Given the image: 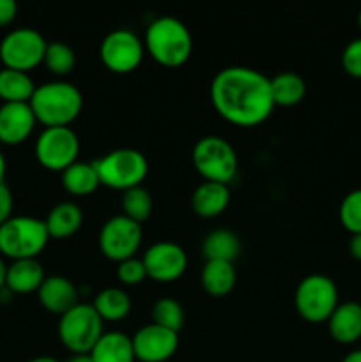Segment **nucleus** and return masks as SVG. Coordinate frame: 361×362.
<instances>
[{
  "mask_svg": "<svg viewBox=\"0 0 361 362\" xmlns=\"http://www.w3.org/2000/svg\"><path fill=\"white\" fill-rule=\"evenodd\" d=\"M340 223L347 232L361 233V189H354L343 197L338 209Z\"/></svg>",
  "mask_w": 361,
  "mask_h": 362,
  "instance_id": "7c9ffc66",
  "label": "nucleus"
},
{
  "mask_svg": "<svg viewBox=\"0 0 361 362\" xmlns=\"http://www.w3.org/2000/svg\"><path fill=\"white\" fill-rule=\"evenodd\" d=\"M28 105L35 120L45 127L69 126L80 115L84 95L80 88L69 81H46L35 87Z\"/></svg>",
  "mask_w": 361,
  "mask_h": 362,
  "instance_id": "f03ea898",
  "label": "nucleus"
},
{
  "mask_svg": "<svg viewBox=\"0 0 361 362\" xmlns=\"http://www.w3.org/2000/svg\"><path fill=\"white\" fill-rule=\"evenodd\" d=\"M35 158L45 168L64 172L78 161L80 140L69 126L45 127L35 140Z\"/></svg>",
  "mask_w": 361,
  "mask_h": 362,
  "instance_id": "9d476101",
  "label": "nucleus"
},
{
  "mask_svg": "<svg viewBox=\"0 0 361 362\" xmlns=\"http://www.w3.org/2000/svg\"><path fill=\"white\" fill-rule=\"evenodd\" d=\"M230 204V189L227 184L204 180L191 194V207L202 218H216Z\"/></svg>",
  "mask_w": 361,
  "mask_h": 362,
  "instance_id": "a211bd4d",
  "label": "nucleus"
},
{
  "mask_svg": "<svg viewBox=\"0 0 361 362\" xmlns=\"http://www.w3.org/2000/svg\"><path fill=\"white\" fill-rule=\"evenodd\" d=\"M42 62L48 67L50 73L57 74V76H64V74H69L73 71L74 64H76V55H74L73 48L66 42L52 41L46 45Z\"/></svg>",
  "mask_w": 361,
  "mask_h": 362,
  "instance_id": "c756f323",
  "label": "nucleus"
},
{
  "mask_svg": "<svg viewBox=\"0 0 361 362\" xmlns=\"http://www.w3.org/2000/svg\"><path fill=\"white\" fill-rule=\"evenodd\" d=\"M152 324L161 325V327L170 329V331L177 332L183 329L184 325V310L180 306L179 300L172 299V297H161L152 304L151 310Z\"/></svg>",
  "mask_w": 361,
  "mask_h": 362,
  "instance_id": "cd10ccee",
  "label": "nucleus"
},
{
  "mask_svg": "<svg viewBox=\"0 0 361 362\" xmlns=\"http://www.w3.org/2000/svg\"><path fill=\"white\" fill-rule=\"evenodd\" d=\"M144 46L152 59L166 67L183 66L191 55L193 39L186 25L176 16H158L147 25Z\"/></svg>",
  "mask_w": 361,
  "mask_h": 362,
  "instance_id": "7ed1b4c3",
  "label": "nucleus"
},
{
  "mask_svg": "<svg viewBox=\"0 0 361 362\" xmlns=\"http://www.w3.org/2000/svg\"><path fill=\"white\" fill-rule=\"evenodd\" d=\"M144 41L131 28H113L99 45V57L103 64L119 74L137 69L144 59Z\"/></svg>",
  "mask_w": 361,
  "mask_h": 362,
  "instance_id": "9b49d317",
  "label": "nucleus"
},
{
  "mask_svg": "<svg viewBox=\"0 0 361 362\" xmlns=\"http://www.w3.org/2000/svg\"><path fill=\"white\" fill-rule=\"evenodd\" d=\"M38 299L46 311L62 317L78 304V290L73 281L64 276H46L38 290Z\"/></svg>",
  "mask_w": 361,
  "mask_h": 362,
  "instance_id": "dca6fc26",
  "label": "nucleus"
},
{
  "mask_svg": "<svg viewBox=\"0 0 361 362\" xmlns=\"http://www.w3.org/2000/svg\"><path fill=\"white\" fill-rule=\"evenodd\" d=\"M271 80V94L275 106H294L303 101L306 94V83L303 76L294 71H283Z\"/></svg>",
  "mask_w": 361,
  "mask_h": 362,
  "instance_id": "bb28decb",
  "label": "nucleus"
},
{
  "mask_svg": "<svg viewBox=\"0 0 361 362\" xmlns=\"http://www.w3.org/2000/svg\"><path fill=\"white\" fill-rule=\"evenodd\" d=\"M45 269L39 264L38 258L14 260L7 267L6 286L14 293L38 292L39 286L45 281Z\"/></svg>",
  "mask_w": 361,
  "mask_h": 362,
  "instance_id": "6ab92c4d",
  "label": "nucleus"
},
{
  "mask_svg": "<svg viewBox=\"0 0 361 362\" xmlns=\"http://www.w3.org/2000/svg\"><path fill=\"white\" fill-rule=\"evenodd\" d=\"M296 310L308 322H328L338 306V288L335 281L324 274H310L303 278L294 293Z\"/></svg>",
  "mask_w": 361,
  "mask_h": 362,
  "instance_id": "6e6552de",
  "label": "nucleus"
},
{
  "mask_svg": "<svg viewBox=\"0 0 361 362\" xmlns=\"http://www.w3.org/2000/svg\"><path fill=\"white\" fill-rule=\"evenodd\" d=\"M92 306L103 320L117 322L130 315L131 299L126 290L119 288V286H108V288H103L101 292L96 293Z\"/></svg>",
  "mask_w": 361,
  "mask_h": 362,
  "instance_id": "393cba45",
  "label": "nucleus"
},
{
  "mask_svg": "<svg viewBox=\"0 0 361 362\" xmlns=\"http://www.w3.org/2000/svg\"><path fill=\"white\" fill-rule=\"evenodd\" d=\"M236 279L237 274L232 262L207 260L200 272L202 286L212 297H223L232 292Z\"/></svg>",
  "mask_w": 361,
  "mask_h": 362,
  "instance_id": "4be33fe9",
  "label": "nucleus"
},
{
  "mask_svg": "<svg viewBox=\"0 0 361 362\" xmlns=\"http://www.w3.org/2000/svg\"><path fill=\"white\" fill-rule=\"evenodd\" d=\"M50 233L45 219L32 216H13L0 225V255L11 260L38 258L48 244Z\"/></svg>",
  "mask_w": 361,
  "mask_h": 362,
  "instance_id": "20e7f679",
  "label": "nucleus"
},
{
  "mask_svg": "<svg viewBox=\"0 0 361 362\" xmlns=\"http://www.w3.org/2000/svg\"><path fill=\"white\" fill-rule=\"evenodd\" d=\"M45 223L50 237L66 239L80 230L81 223H84V212H81L80 205L74 202H60L55 207H52Z\"/></svg>",
  "mask_w": 361,
  "mask_h": 362,
  "instance_id": "412c9836",
  "label": "nucleus"
},
{
  "mask_svg": "<svg viewBox=\"0 0 361 362\" xmlns=\"http://www.w3.org/2000/svg\"><path fill=\"white\" fill-rule=\"evenodd\" d=\"M92 163L99 175V182L119 191L142 186L149 172L147 158L140 151L130 147L106 152L103 158Z\"/></svg>",
  "mask_w": 361,
  "mask_h": 362,
  "instance_id": "39448f33",
  "label": "nucleus"
},
{
  "mask_svg": "<svg viewBox=\"0 0 361 362\" xmlns=\"http://www.w3.org/2000/svg\"><path fill=\"white\" fill-rule=\"evenodd\" d=\"M62 186L64 189L76 197L94 193L101 186L94 163L74 161L73 165L67 166L62 172Z\"/></svg>",
  "mask_w": 361,
  "mask_h": 362,
  "instance_id": "b1692460",
  "label": "nucleus"
},
{
  "mask_svg": "<svg viewBox=\"0 0 361 362\" xmlns=\"http://www.w3.org/2000/svg\"><path fill=\"white\" fill-rule=\"evenodd\" d=\"M6 168H7L6 158H4V154L0 152V184L4 182V177H6Z\"/></svg>",
  "mask_w": 361,
  "mask_h": 362,
  "instance_id": "ea45409f",
  "label": "nucleus"
},
{
  "mask_svg": "<svg viewBox=\"0 0 361 362\" xmlns=\"http://www.w3.org/2000/svg\"><path fill=\"white\" fill-rule=\"evenodd\" d=\"M349 253L361 262V233H354L349 243Z\"/></svg>",
  "mask_w": 361,
  "mask_h": 362,
  "instance_id": "c9c22d12",
  "label": "nucleus"
},
{
  "mask_svg": "<svg viewBox=\"0 0 361 362\" xmlns=\"http://www.w3.org/2000/svg\"><path fill=\"white\" fill-rule=\"evenodd\" d=\"M67 362H92V359L88 354H78V356H73Z\"/></svg>",
  "mask_w": 361,
  "mask_h": 362,
  "instance_id": "58836bf2",
  "label": "nucleus"
},
{
  "mask_svg": "<svg viewBox=\"0 0 361 362\" xmlns=\"http://www.w3.org/2000/svg\"><path fill=\"white\" fill-rule=\"evenodd\" d=\"M18 6L14 0H0V27H6L16 18Z\"/></svg>",
  "mask_w": 361,
  "mask_h": 362,
  "instance_id": "f704fd0d",
  "label": "nucleus"
},
{
  "mask_svg": "<svg viewBox=\"0 0 361 362\" xmlns=\"http://www.w3.org/2000/svg\"><path fill=\"white\" fill-rule=\"evenodd\" d=\"M145 278H147V271H145V265L142 258L133 257L117 264V279L122 285H140Z\"/></svg>",
  "mask_w": 361,
  "mask_h": 362,
  "instance_id": "2f4dec72",
  "label": "nucleus"
},
{
  "mask_svg": "<svg viewBox=\"0 0 361 362\" xmlns=\"http://www.w3.org/2000/svg\"><path fill=\"white\" fill-rule=\"evenodd\" d=\"M209 94L219 117L236 126H257L275 108L271 80L253 67L229 66L219 69L212 78Z\"/></svg>",
  "mask_w": 361,
  "mask_h": 362,
  "instance_id": "f257e3e1",
  "label": "nucleus"
},
{
  "mask_svg": "<svg viewBox=\"0 0 361 362\" xmlns=\"http://www.w3.org/2000/svg\"><path fill=\"white\" fill-rule=\"evenodd\" d=\"M46 41L35 28L20 27L7 32L0 41V60L4 67L28 73L42 62L46 52Z\"/></svg>",
  "mask_w": 361,
  "mask_h": 362,
  "instance_id": "1a4fd4ad",
  "label": "nucleus"
},
{
  "mask_svg": "<svg viewBox=\"0 0 361 362\" xmlns=\"http://www.w3.org/2000/svg\"><path fill=\"white\" fill-rule=\"evenodd\" d=\"M191 159L197 172L211 182L229 184L239 168L237 154L230 141L216 134L200 138L195 144Z\"/></svg>",
  "mask_w": 361,
  "mask_h": 362,
  "instance_id": "423d86ee",
  "label": "nucleus"
},
{
  "mask_svg": "<svg viewBox=\"0 0 361 362\" xmlns=\"http://www.w3.org/2000/svg\"><path fill=\"white\" fill-rule=\"evenodd\" d=\"M342 362H361V349L353 350L350 354H347V356L343 357Z\"/></svg>",
  "mask_w": 361,
  "mask_h": 362,
  "instance_id": "e433bc0d",
  "label": "nucleus"
},
{
  "mask_svg": "<svg viewBox=\"0 0 361 362\" xmlns=\"http://www.w3.org/2000/svg\"><path fill=\"white\" fill-rule=\"evenodd\" d=\"M35 122L38 120L28 103H4L0 106V141L20 145L30 136Z\"/></svg>",
  "mask_w": 361,
  "mask_h": 362,
  "instance_id": "2eb2a0df",
  "label": "nucleus"
},
{
  "mask_svg": "<svg viewBox=\"0 0 361 362\" xmlns=\"http://www.w3.org/2000/svg\"><path fill=\"white\" fill-rule=\"evenodd\" d=\"M241 240L236 232L229 228H216L204 237L202 255L207 260L232 262L239 257Z\"/></svg>",
  "mask_w": 361,
  "mask_h": 362,
  "instance_id": "5701e85b",
  "label": "nucleus"
},
{
  "mask_svg": "<svg viewBox=\"0 0 361 362\" xmlns=\"http://www.w3.org/2000/svg\"><path fill=\"white\" fill-rule=\"evenodd\" d=\"M88 356L92 362H134L137 359L131 338L119 331L103 332Z\"/></svg>",
  "mask_w": 361,
  "mask_h": 362,
  "instance_id": "aec40b11",
  "label": "nucleus"
},
{
  "mask_svg": "<svg viewBox=\"0 0 361 362\" xmlns=\"http://www.w3.org/2000/svg\"><path fill=\"white\" fill-rule=\"evenodd\" d=\"M133 341L134 357L142 362H165L176 354L179 346V334L156 324L138 329Z\"/></svg>",
  "mask_w": 361,
  "mask_h": 362,
  "instance_id": "4468645a",
  "label": "nucleus"
},
{
  "mask_svg": "<svg viewBox=\"0 0 361 362\" xmlns=\"http://www.w3.org/2000/svg\"><path fill=\"white\" fill-rule=\"evenodd\" d=\"M329 334L335 341L350 345L361 338V304L349 300L336 306L328 318Z\"/></svg>",
  "mask_w": 361,
  "mask_h": 362,
  "instance_id": "f3484780",
  "label": "nucleus"
},
{
  "mask_svg": "<svg viewBox=\"0 0 361 362\" xmlns=\"http://www.w3.org/2000/svg\"><path fill=\"white\" fill-rule=\"evenodd\" d=\"M142 226L127 216H112L99 230V250L108 260L122 262L133 258L142 244Z\"/></svg>",
  "mask_w": 361,
  "mask_h": 362,
  "instance_id": "f8f14e48",
  "label": "nucleus"
},
{
  "mask_svg": "<svg viewBox=\"0 0 361 362\" xmlns=\"http://www.w3.org/2000/svg\"><path fill=\"white\" fill-rule=\"evenodd\" d=\"M120 207H122L124 216L142 225V221H145L152 212V197L144 186L131 187V189L122 191Z\"/></svg>",
  "mask_w": 361,
  "mask_h": 362,
  "instance_id": "c85d7f7f",
  "label": "nucleus"
},
{
  "mask_svg": "<svg viewBox=\"0 0 361 362\" xmlns=\"http://www.w3.org/2000/svg\"><path fill=\"white\" fill-rule=\"evenodd\" d=\"M13 193H11L9 186L6 182L0 184V225L13 218Z\"/></svg>",
  "mask_w": 361,
  "mask_h": 362,
  "instance_id": "72a5a7b5",
  "label": "nucleus"
},
{
  "mask_svg": "<svg viewBox=\"0 0 361 362\" xmlns=\"http://www.w3.org/2000/svg\"><path fill=\"white\" fill-rule=\"evenodd\" d=\"M342 66L347 74L354 78H361V37L353 39L343 48Z\"/></svg>",
  "mask_w": 361,
  "mask_h": 362,
  "instance_id": "473e14b6",
  "label": "nucleus"
},
{
  "mask_svg": "<svg viewBox=\"0 0 361 362\" xmlns=\"http://www.w3.org/2000/svg\"><path fill=\"white\" fill-rule=\"evenodd\" d=\"M28 362H60V361L50 356H39V357H34V359H30Z\"/></svg>",
  "mask_w": 361,
  "mask_h": 362,
  "instance_id": "a19ab883",
  "label": "nucleus"
},
{
  "mask_svg": "<svg viewBox=\"0 0 361 362\" xmlns=\"http://www.w3.org/2000/svg\"><path fill=\"white\" fill-rule=\"evenodd\" d=\"M6 274H7V265L4 264L2 257H0V290L6 286Z\"/></svg>",
  "mask_w": 361,
  "mask_h": 362,
  "instance_id": "4c0bfd02",
  "label": "nucleus"
},
{
  "mask_svg": "<svg viewBox=\"0 0 361 362\" xmlns=\"http://www.w3.org/2000/svg\"><path fill=\"white\" fill-rule=\"evenodd\" d=\"M34 90V80L28 73L9 67L0 69V99L4 103H28Z\"/></svg>",
  "mask_w": 361,
  "mask_h": 362,
  "instance_id": "a878e982",
  "label": "nucleus"
},
{
  "mask_svg": "<svg viewBox=\"0 0 361 362\" xmlns=\"http://www.w3.org/2000/svg\"><path fill=\"white\" fill-rule=\"evenodd\" d=\"M357 27H360V30H361V11H360V14H357Z\"/></svg>",
  "mask_w": 361,
  "mask_h": 362,
  "instance_id": "79ce46f5",
  "label": "nucleus"
},
{
  "mask_svg": "<svg viewBox=\"0 0 361 362\" xmlns=\"http://www.w3.org/2000/svg\"><path fill=\"white\" fill-rule=\"evenodd\" d=\"M147 278L159 283L176 281L188 267V255L173 240H158L142 257Z\"/></svg>",
  "mask_w": 361,
  "mask_h": 362,
  "instance_id": "ddd939ff",
  "label": "nucleus"
},
{
  "mask_svg": "<svg viewBox=\"0 0 361 362\" xmlns=\"http://www.w3.org/2000/svg\"><path fill=\"white\" fill-rule=\"evenodd\" d=\"M101 334L103 318L88 303H78L59 320L60 341L74 356L91 352Z\"/></svg>",
  "mask_w": 361,
  "mask_h": 362,
  "instance_id": "0eeeda50",
  "label": "nucleus"
}]
</instances>
